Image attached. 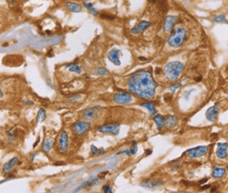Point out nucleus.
I'll use <instances>...</instances> for the list:
<instances>
[{
    "label": "nucleus",
    "mask_w": 228,
    "mask_h": 193,
    "mask_svg": "<svg viewBox=\"0 0 228 193\" xmlns=\"http://www.w3.org/2000/svg\"><path fill=\"white\" fill-rule=\"evenodd\" d=\"M210 187H211L210 185H204V186H203V187H202L201 189H202V190H205V189H208V188H210Z\"/></svg>",
    "instance_id": "obj_38"
},
{
    "label": "nucleus",
    "mask_w": 228,
    "mask_h": 193,
    "mask_svg": "<svg viewBox=\"0 0 228 193\" xmlns=\"http://www.w3.org/2000/svg\"><path fill=\"white\" fill-rule=\"evenodd\" d=\"M149 25H150L149 21H146V20L141 21L140 24H138L136 26H134L133 29L131 30V32L134 34H141V33H142L143 31H145Z\"/></svg>",
    "instance_id": "obj_15"
},
{
    "label": "nucleus",
    "mask_w": 228,
    "mask_h": 193,
    "mask_svg": "<svg viewBox=\"0 0 228 193\" xmlns=\"http://www.w3.org/2000/svg\"><path fill=\"white\" fill-rule=\"evenodd\" d=\"M207 181H208L207 178H205V179H203V180L199 181V184H200V185H203V184H204V183H205V182H207Z\"/></svg>",
    "instance_id": "obj_36"
},
{
    "label": "nucleus",
    "mask_w": 228,
    "mask_h": 193,
    "mask_svg": "<svg viewBox=\"0 0 228 193\" xmlns=\"http://www.w3.org/2000/svg\"><path fill=\"white\" fill-rule=\"evenodd\" d=\"M91 124L88 123V122L78 121L73 125L72 130H73L75 135L81 136V135H85L87 133V131L91 128Z\"/></svg>",
    "instance_id": "obj_4"
},
{
    "label": "nucleus",
    "mask_w": 228,
    "mask_h": 193,
    "mask_svg": "<svg viewBox=\"0 0 228 193\" xmlns=\"http://www.w3.org/2000/svg\"><path fill=\"white\" fill-rule=\"evenodd\" d=\"M131 92L143 98H152L155 95L157 84L154 82L149 71L140 70L135 72L128 82Z\"/></svg>",
    "instance_id": "obj_1"
},
{
    "label": "nucleus",
    "mask_w": 228,
    "mask_h": 193,
    "mask_svg": "<svg viewBox=\"0 0 228 193\" xmlns=\"http://www.w3.org/2000/svg\"><path fill=\"white\" fill-rule=\"evenodd\" d=\"M175 21H176V17H175V16H168L166 18L165 22H164V26H163V30H164L165 34H170L173 31Z\"/></svg>",
    "instance_id": "obj_9"
},
{
    "label": "nucleus",
    "mask_w": 228,
    "mask_h": 193,
    "mask_svg": "<svg viewBox=\"0 0 228 193\" xmlns=\"http://www.w3.org/2000/svg\"><path fill=\"white\" fill-rule=\"evenodd\" d=\"M186 36V31L182 27H178L175 29L174 34H172L170 39L168 40V43L172 47H178L182 45V42L185 41Z\"/></svg>",
    "instance_id": "obj_3"
},
{
    "label": "nucleus",
    "mask_w": 228,
    "mask_h": 193,
    "mask_svg": "<svg viewBox=\"0 0 228 193\" xmlns=\"http://www.w3.org/2000/svg\"><path fill=\"white\" fill-rule=\"evenodd\" d=\"M141 105H142L143 107H146L147 109L148 110L151 114L156 113L155 109H154V105L152 104V103H149V102H148V103H143V104H141Z\"/></svg>",
    "instance_id": "obj_25"
},
{
    "label": "nucleus",
    "mask_w": 228,
    "mask_h": 193,
    "mask_svg": "<svg viewBox=\"0 0 228 193\" xmlns=\"http://www.w3.org/2000/svg\"><path fill=\"white\" fill-rule=\"evenodd\" d=\"M53 145H54L53 140H51V139H47V140L44 141V142H43V145H42V150L45 152V153H48V152L51 150V148L53 147Z\"/></svg>",
    "instance_id": "obj_19"
},
{
    "label": "nucleus",
    "mask_w": 228,
    "mask_h": 193,
    "mask_svg": "<svg viewBox=\"0 0 228 193\" xmlns=\"http://www.w3.org/2000/svg\"><path fill=\"white\" fill-rule=\"evenodd\" d=\"M84 6L90 11V13H91V14H93L94 16H97L98 14V11L93 7V4L91 3H88V2H84Z\"/></svg>",
    "instance_id": "obj_24"
},
{
    "label": "nucleus",
    "mask_w": 228,
    "mask_h": 193,
    "mask_svg": "<svg viewBox=\"0 0 228 193\" xmlns=\"http://www.w3.org/2000/svg\"><path fill=\"white\" fill-rule=\"evenodd\" d=\"M225 174V169L224 168H218V167H214V170L212 173V176L214 178H221L223 177Z\"/></svg>",
    "instance_id": "obj_20"
},
{
    "label": "nucleus",
    "mask_w": 228,
    "mask_h": 193,
    "mask_svg": "<svg viewBox=\"0 0 228 193\" xmlns=\"http://www.w3.org/2000/svg\"><path fill=\"white\" fill-rule=\"evenodd\" d=\"M65 6L66 8L70 11L72 13H80L82 11V5L79 4H76V3H74V2H66L65 3Z\"/></svg>",
    "instance_id": "obj_17"
},
{
    "label": "nucleus",
    "mask_w": 228,
    "mask_h": 193,
    "mask_svg": "<svg viewBox=\"0 0 228 193\" xmlns=\"http://www.w3.org/2000/svg\"><path fill=\"white\" fill-rule=\"evenodd\" d=\"M19 163V158L17 156H14L13 158L10 160L9 162H7L6 163L4 164L3 168H2V171L4 174H9L10 172H12L13 170V168H15L17 164Z\"/></svg>",
    "instance_id": "obj_8"
},
{
    "label": "nucleus",
    "mask_w": 228,
    "mask_h": 193,
    "mask_svg": "<svg viewBox=\"0 0 228 193\" xmlns=\"http://www.w3.org/2000/svg\"><path fill=\"white\" fill-rule=\"evenodd\" d=\"M211 191H212V192H214V191H216V188H212Z\"/></svg>",
    "instance_id": "obj_41"
},
{
    "label": "nucleus",
    "mask_w": 228,
    "mask_h": 193,
    "mask_svg": "<svg viewBox=\"0 0 228 193\" xmlns=\"http://www.w3.org/2000/svg\"><path fill=\"white\" fill-rule=\"evenodd\" d=\"M8 136H9V143H10V144H12L17 137L16 131L13 130L12 132H9Z\"/></svg>",
    "instance_id": "obj_28"
},
{
    "label": "nucleus",
    "mask_w": 228,
    "mask_h": 193,
    "mask_svg": "<svg viewBox=\"0 0 228 193\" xmlns=\"http://www.w3.org/2000/svg\"><path fill=\"white\" fill-rule=\"evenodd\" d=\"M137 150H138V147H137V144H136V142L134 141V142H133V147H132V148L130 149L131 155H134V154H136Z\"/></svg>",
    "instance_id": "obj_32"
},
{
    "label": "nucleus",
    "mask_w": 228,
    "mask_h": 193,
    "mask_svg": "<svg viewBox=\"0 0 228 193\" xmlns=\"http://www.w3.org/2000/svg\"><path fill=\"white\" fill-rule=\"evenodd\" d=\"M218 113H219V109H218V106L217 105H214L212 106L211 108H209L205 113V117L208 120L210 121H214L217 118V115H218Z\"/></svg>",
    "instance_id": "obj_16"
},
{
    "label": "nucleus",
    "mask_w": 228,
    "mask_h": 193,
    "mask_svg": "<svg viewBox=\"0 0 228 193\" xmlns=\"http://www.w3.org/2000/svg\"><path fill=\"white\" fill-rule=\"evenodd\" d=\"M216 154L220 159H225L227 157V143H218V148Z\"/></svg>",
    "instance_id": "obj_14"
},
{
    "label": "nucleus",
    "mask_w": 228,
    "mask_h": 193,
    "mask_svg": "<svg viewBox=\"0 0 228 193\" xmlns=\"http://www.w3.org/2000/svg\"><path fill=\"white\" fill-rule=\"evenodd\" d=\"M184 66L180 62H172L165 65L163 69L164 75L170 81H175L182 74Z\"/></svg>",
    "instance_id": "obj_2"
},
{
    "label": "nucleus",
    "mask_w": 228,
    "mask_h": 193,
    "mask_svg": "<svg viewBox=\"0 0 228 193\" xmlns=\"http://www.w3.org/2000/svg\"><path fill=\"white\" fill-rule=\"evenodd\" d=\"M208 152V147L206 146H200V147H194V148H191L189 149L187 151V155L190 157V158H199V157H202L204 155H206Z\"/></svg>",
    "instance_id": "obj_5"
},
{
    "label": "nucleus",
    "mask_w": 228,
    "mask_h": 193,
    "mask_svg": "<svg viewBox=\"0 0 228 193\" xmlns=\"http://www.w3.org/2000/svg\"><path fill=\"white\" fill-rule=\"evenodd\" d=\"M91 153L92 155H102V154H104V149L103 148V147H101V148H97V147H96L94 145H92V146H91Z\"/></svg>",
    "instance_id": "obj_23"
},
{
    "label": "nucleus",
    "mask_w": 228,
    "mask_h": 193,
    "mask_svg": "<svg viewBox=\"0 0 228 193\" xmlns=\"http://www.w3.org/2000/svg\"><path fill=\"white\" fill-rule=\"evenodd\" d=\"M95 74L97 76H108L109 72L106 69L104 68H98L95 70Z\"/></svg>",
    "instance_id": "obj_27"
},
{
    "label": "nucleus",
    "mask_w": 228,
    "mask_h": 193,
    "mask_svg": "<svg viewBox=\"0 0 228 193\" xmlns=\"http://www.w3.org/2000/svg\"><path fill=\"white\" fill-rule=\"evenodd\" d=\"M25 105H33V102H32V101H30V100H28V101H25Z\"/></svg>",
    "instance_id": "obj_37"
},
{
    "label": "nucleus",
    "mask_w": 228,
    "mask_h": 193,
    "mask_svg": "<svg viewBox=\"0 0 228 193\" xmlns=\"http://www.w3.org/2000/svg\"><path fill=\"white\" fill-rule=\"evenodd\" d=\"M121 52L119 49H112L109 52L108 54V59L110 60V62H112L113 64H115L117 66L120 65V57L121 56Z\"/></svg>",
    "instance_id": "obj_10"
},
{
    "label": "nucleus",
    "mask_w": 228,
    "mask_h": 193,
    "mask_svg": "<svg viewBox=\"0 0 228 193\" xmlns=\"http://www.w3.org/2000/svg\"><path fill=\"white\" fill-rule=\"evenodd\" d=\"M4 96V94H3V91H2V90L0 89V97H3Z\"/></svg>",
    "instance_id": "obj_39"
},
{
    "label": "nucleus",
    "mask_w": 228,
    "mask_h": 193,
    "mask_svg": "<svg viewBox=\"0 0 228 193\" xmlns=\"http://www.w3.org/2000/svg\"><path fill=\"white\" fill-rule=\"evenodd\" d=\"M162 185V181L158 180V179H147V180L141 182V185L142 187L145 188H149V189H153L156 188L158 186Z\"/></svg>",
    "instance_id": "obj_13"
},
{
    "label": "nucleus",
    "mask_w": 228,
    "mask_h": 193,
    "mask_svg": "<svg viewBox=\"0 0 228 193\" xmlns=\"http://www.w3.org/2000/svg\"><path fill=\"white\" fill-rule=\"evenodd\" d=\"M201 79H202V77H201V76H198V78H197V79L196 78V81H197V82H199V81H201Z\"/></svg>",
    "instance_id": "obj_40"
},
{
    "label": "nucleus",
    "mask_w": 228,
    "mask_h": 193,
    "mask_svg": "<svg viewBox=\"0 0 228 193\" xmlns=\"http://www.w3.org/2000/svg\"><path fill=\"white\" fill-rule=\"evenodd\" d=\"M47 114H46V111L44 109H40L38 112L37 115V120L38 121H44L45 120Z\"/></svg>",
    "instance_id": "obj_26"
},
{
    "label": "nucleus",
    "mask_w": 228,
    "mask_h": 193,
    "mask_svg": "<svg viewBox=\"0 0 228 193\" xmlns=\"http://www.w3.org/2000/svg\"><path fill=\"white\" fill-rule=\"evenodd\" d=\"M120 126L118 124H112V125H104V126H100L97 129L100 133H110L114 135H118L120 133Z\"/></svg>",
    "instance_id": "obj_6"
},
{
    "label": "nucleus",
    "mask_w": 228,
    "mask_h": 193,
    "mask_svg": "<svg viewBox=\"0 0 228 193\" xmlns=\"http://www.w3.org/2000/svg\"><path fill=\"white\" fill-rule=\"evenodd\" d=\"M103 190H104V192L112 193V187H110V186H108V185H104V187H103Z\"/></svg>",
    "instance_id": "obj_33"
},
{
    "label": "nucleus",
    "mask_w": 228,
    "mask_h": 193,
    "mask_svg": "<svg viewBox=\"0 0 228 193\" xmlns=\"http://www.w3.org/2000/svg\"><path fill=\"white\" fill-rule=\"evenodd\" d=\"M98 109H99V106H94V107H91V108H88V109L84 110L83 112V117L85 119H88V120L94 119L97 117Z\"/></svg>",
    "instance_id": "obj_12"
},
{
    "label": "nucleus",
    "mask_w": 228,
    "mask_h": 193,
    "mask_svg": "<svg viewBox=\"0 0 228 193\" xmlns=\"http://www.w3.org/2000/svg\"><path fill=\"white\" fill-rule=\"evenodd\" d=\"M159 6L162 9L163 11H167L169 9V4L166 0H160L159 1Z\"/></svg>",
    "instance_id": "obj_29"
},
{
    "label": "nucleus",
    "mask_w": 228,
    "mask_h": 193,
    "mask_svg": "<svg viewBox=\"0 0 228 193\" xmlns=\"http://www.w3.org/2000/svg\"><path fill=\"white\" fill-rule=\"evenodd\" d=\"M66 68L70 72H75V73H77V74H81V73H82V68L80 67V66H78V65L73 64V63H69V64H67Z\"/></svg>",
    "instance_id": "obj_21"
},
{
    "label": "nucleus",
    "mask_w": 228,
    "mask_h": 193,
    "mask_svg": "<svg viewBox=\"0 0 228 193\" xmlns=\"http://www.w3.org/2000/svg\"><path fill=\"white\" fill-rule=\"evenodd\" d=\"M100 17L102 18V19H114V16H112V15H110V14H108V13H101L100 14Z\"/></svg>",
    "instance_id": "obj_30"
},
{
    "label": "nucleus",
    "mask_w": 228,
    "mask_h": 193,
    "mask_svg": "<svg viewBox=\"0 0 228 193\" xmlns=\"http://www.w3.org/2000/svg\"><path fill=\"white\" fill-rule=\"evenodd\" d=\"M113 100L118 104H129L130 102H132L133 97L129 93L121 92L115 94L113 96Z\"/></svg>",
    "instance_id": "obj_7"
},
{
    "label": "nucleus",
    "mask_w": 228,
    "mask_h": 193,
    "mask_svg": "<svg viewBox=\"0 0 228 193\" xmlns=\"http://www.w3.org/2000/svg\"><path fill=\"white\" fill-rule=\"evenodd\" d=\"M153 119L156 122V124H157L158 130L159 131L161 130L162 126H163V123H164V117L162 116V115H160V114H157V115H155V116L153 117Z\"/></svg>",
    "instance_id": "obj_22"
},
{
    "label": "nucleus",
    "mask_w": 228,
    "mask_h": 193,
    "mask_svg": "<svg viewBox=\"0 0 228 193\" xmlns=\"http://www.w3.org/2000/svg\"><path fill=\"white\" fill-rule=\"evenodd\" d=\"M181 85H182V84H180V83H179V84H177L176 85H174V86H171V87H170V90L171 91H172V92H175V91H176V90H177V89H178Z\"/></svg>",
    "instance_id": "obj_34"
},
{
    "label": "nucleus",
    "mask_w": 228,
    "mask_h": 193,
    "mask_svg": "<svg viewBox=\"0 0 228 193\" xmlns=\"http://www.w3.org/2000/svg\"><path fill=\"white\" fill-rule=\"evenodd\" d=\"M69 147V137L65 131H63L59 139V149L61 152H66Z\"/></svg>",
    "instance_id": "obj_11"
},
{
    "label": "nucleus",
    "mask_w": 228,
    "mask_h": 193,
    "mask_svg": "<svg viewBox=\"0 0 228 193\" xmlns=\"http://www.w3.org/2000/svg\"><path fill=\"white\" fill-rule=\"evenodd\" d=\"M226 20V18L225 15H220L219 17L215 18L213 21H215V22H224V21Z\"/></svg>",
    "instance_id": "obj_31"
},
{
    "label": "nucleus",
    "mask_w": 228,
    "mask_h": 193,
    "mask_svg": "<svg viewBox=\"0 0 228 193\" xmlns=\"http://www.w3.org/2000/svg\"><path fill=\"white\" fill-rule=\"evenodd\" d=\"M177 124V119L175 116H168L165 119L164 118V123L163 126H165L168 128H173Z\"/></svg>",
    "instance_id": "obj_18"
},
{
    "label": "nucleus",
    "mask_w": 228,
    "mask_h": 193,
    "mask_svg": "<svg viewBox=\"0 0 228 193\" xmlns=\"http://www.w3.org/2000/svg\"><path fill=\"white\" fill-rule=\"evenodd\" d=\"M6 2L8 3L10 6H13L17 3V0H6Z\"/></svg>",
    "instance_id": "obj_35"
},
{
    "label": "nucleus",
    "mask_w": 228,
    "mask_h": 193,
    "mask_svg": "<svg viewBox=\"0 0 228 193\" xmlns=\"http://www.w3.org/2000/svg\"><path fill=\"white\" fill-rule=\"evenodd\" d=\"M149 2H155V0H149Z\"/></svg>",
    "instance_id": "obj_42"
}]
</instances>
